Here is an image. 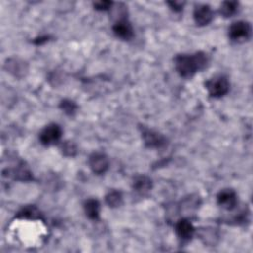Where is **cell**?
<instances>
[{
    "instance_id": "cell-1",
    "label": "cell",
    "mask_w": 253,
    "mask_h": 253,
    "mask_svg": "<svg viewBox=\"0 0 253 253\" xmlns=\"http://www.w3.org/2000/svg\"><path fill=\"white\" fill-rule=\"evenodd\" d=\"M175 69L184 78H191L206 68L208 64L207 55L199 52L193 55H179L174 60Z\"/></svg>"
},
{
    "instance_id": "cell-2",
    "label": "cell",
    "mask_w": 253,
    "mask_h": 253,
    "mask_svg": "<svg viewBox=\"0 0 253 253\" xmlns=\"http://www.w3.org/2000/svg\"><path fill=\"white\" fill-rule=\"evenodd\" d=\"M205 85L209 94L215 98H220L229 91V82L223 75H217L211 78Z\"/></svg>"
},
{
    "instance_id": "cell-3",
    "label": "cell",
    "mask_w": 253,
    "mask_h": 253,
    "mask_svg": "<svg viewBox=\"0 0 253 253\" xmlns=\"http://www.w3.org/2000/svg\"><path fill=\"white\" fill-rule=\"evenodd\" d=\"M229 38L234 42L246 41L251 36V26L244 21H237L232 23L228 30Z\"/></svg>"
},
{
    "instance_id": "cell-4",
    "label": "cell",
    "mask_w": 253,
    "mask_h": 253,
    "mask_svg": "<svg viewBox=\"0 0 253 253\" xmlns=\"http://www.w3.org/2000/svg\"><path fill=\"white\" fill-rule=\"evenodd\" d=\"M62 128L58 124H50L40 133V141L44 145H54L62 138Z\"/></svg>"
},
{
    "instance_id": "cell-5",
    "label": "cell",
    "mask_w": 253,
    "mask_h": 253,
    "mask_svg": "<svg viewBox=\"0 0 253 253\" xmlns=\"http://www.w3.org/2000/svg\"><path fill=\"white\" fill-rule=\"evenodd\" d=\"M89 166L94 173L103 174L109 167V160L105 154L95 152L89 157Z\"/></svg>"
},
{
    "instance_id": "cell-6",
    "label": "cell",
    "mask_w": 253,
    "mask_h": 253,
    "mask_svg": "<svg viewBox=\"0 0 253 253\" xmlns=\"http://www.w3.org/2000/svg\"><path fill=\"white\" fill-rule=\"evenodd\" d=\"M214 13L209 5L200 4L194 9V20L199 26H206L213 20Z\"/></svg>"
},
{
    "instance_id": "cell-7",
    "label": "cell",
    "mask_w": 253,
    "mask_h": 253,
    "mask_svg": "<svg viewBox=\"0 0 253 253\" xmlns=\"http://www.w3.org/2000/svg\"><path fill=\"white\" fill-rule=\"evenodd\" d=\"M217 204L221 208H223L227 211L234 209L237 204V196H236L235 192L230 189H224V190L220 191L217 194Z\"/></svg>"
},
{
    "instance_id": "cell-8",
    "label": "cell",
    "mask_w": 253,
    "mask_h": 253,
    "mask_svg": "<svg viewBox=\"0 0 253 253\" xmlns=\"http://www.w3.org/2000/svg\"><path fill=\"white\" fill-rule=\"evenodd\" d=\"M175 232L177 236L184 241L190 240L195 232V228L193 224L186 218H182L178 220L175 224Z\"/></svg>"
},
{
    "instance_id": "cell-9",
    "label": "cell",
    "mask_w": 253,
    "mask_h": 253,
    "mask_svg": "<svg viewBox=\"0 0 253 253\" xmlns=\"http://www.w3.org/2000/svg\"><path fill=\"white\" fill-rule=\"evenodd\" d=\"M143 138L148 147H161L165 145V138L152 130H144Z\"/></svg>"
},
{
    "instance_id": "cell-10",
    "label": "cell",
    "mask_w": 253,
    "mask_h": 253,
    "mask_svg": "<svg viewBox=\"0 0 253 253\" xmlns=\"http://www.w3.org/2000/svg\"><path fill=\"white\" fill-rule=\"evenodd\" d=\"M113 31L118 38L127 41L130 40L134 35L133 27L126 19H121L116 22V24L113 26Z\"/></svg>"
},
{
    "instance_id": "cell-11",
    "label": "cell",
    "mask_w": 253,
    "mask_h": 253,
    "mask_svg": "<svg viewBox=\"0 0 253 253\" xmlns=\"http://www.w3.org/2000/svg\"><path fill=\"white\" fill-rule=\"evenodd\" d=\"M6 69L10 73L14 74L15 76H23L28 71L27 65L24 62L19 61L17 59L7 61Z\"/></svg>"
},
{
    "instance_id": "cell-12",
    "label": "cell",
    "mask_w": 253,
    "mask_h": 253,
    "mask_svg": "<svg viewBox=\"0 0 253 253\" xmlns=\"http://www.w3.org/2000/svg\"><path fill=\"white\" fill-rule=\"evenodd\" d=\"M133 188L140 193L148 192L152 188V181L145 175L136 176L133 182Z\"/></svg>"
},
{
    "instance_id": "cell-13",
    "label": "cell",
    "mask_w": 253,
    "mask_h": 253,
    "mask_svg": "<svg viewBox=\"0 0 253 253\" xmlns=\"http://www.w3.org/2000/svg\"><path fill=\"white\" fill-rule=\"evenodd\" d=\"M84 211L90 219H97L100 213V204L95 199H89L84 204Z\"/></svg>"
},
{
    "instance_id": "cell-14",
    "label": "cell",
    "mask_w": 253,
    "mask_h": 253,
    "mask_svg": "<svg viewBox=\"0 0 253 253\" xmlns=\"http://www.w3.org/2000/svg\"><path fill=\"white\" fill-rule=\"evenodd\" d=\"M238 3L235 1H225L221 4L219 12L223 17H231L237 12Z\"/></svg>"
},
{
    "instance_id": "cell-15",
    "label": "cell",
    "mask_w": 253,
    "mask_h": 253,
    "mask_svg": "<svg viewBox=\"0 0 253 253\" xmlns=\"http://www.w3.org/2000/svg\"><path fill=\"white\" fill-rule=\"evenodd\" d=\"M106 203L111 208H118L123 203V196L122 193L119 191H111L106 196Z\"/></svg>"
},
{
    "instance_id": "cell-16",
    "label": "cell",
    "mask_w": 253,
    "mask_h": 253,
    "mask_svg": "<svg viewBox=\"0 0 253 253\" xmlns=\"http://www.w3.org/2000/svg\"><path fill=\"white\" fill-rule=\"evenodd\" d=\"M61 108H62V110H63L67 115L72 116V115H73V114L75 113V111H76V109H77V106H76V104H75L73 101H72V100H64V101H62V103H61Z\"/></svg>"
},
{
    "instance_id": "cell-17",
    "label": "cell",
    "mask_w": 253,
    "mask_h": 253,
    "mask_svg": "<svg viewBox=\"0 0 253 253\" xmlns=\"http://www.w3.org/2000/svg\"><path fill=\"white\" fill-rule=\"evenodd\" d=\"M62 151L66 156H74L77 152V148L72 142H65L62 145Z\"/></svg>"
},
{
    "instance_id": "cell-18",
    "label": "cell",
    "mask_w": 253,
    "mask_h": 253,
    "mask_svg": "<svg viewBox=\"0 0 253 253\" xmlns=\"http://www.w3.org/2000/svg\"><path fill=\"white\" fill-rule=\"evenodd\" d=\"M19 216L26 218H37L39 217V212L35 207H27L19 213Z\"/></svg>"
},
{
    "instance_id": "cell-19",
    "label": "cell",
    "mask_w": 253,
    "mask_h": 253,
    "mask_svg": "<svg viewBox=\"0 0 253 253\" xmlns=\"http://www.w3.org/2000/svg\"><path fill=\"white\" fill-rule=\"evenodd\" d=\"M113 3L110 1H100V2H95L94 3V7L96 10L99 11H106L109 10L112 7Z\"/></svg>"
},
{
    "instance_id": "cell-20",
    "label": "cell",
    "mask_w": 253,
    "mask_h": 253,
    "mask_svg": "<svg viewBox=\"0 0 253 253\" xmlns=\"http://www.w3.org/2000/svg\"><path fill=\"white\" fill-rule=\"evenodd\" d=\"M168 5L170 6V8L175 11V12H181L183 10L184 7V2H180V1H171L168 2Z\"/></svg>"
}]
</instances>
